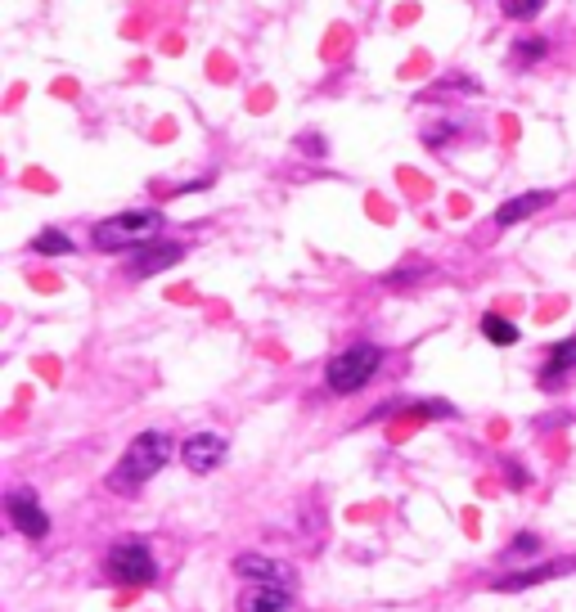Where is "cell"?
I'll return each instance as SVG.
<instances>
[{"label": "cell", "mask_w": 576, "mask_h": 612, "mask_svg": "<svg viewBox=\"0 0 576 612\" xmlns=\"http://www.w3.org/2000/svg\"><path fill=\"white\" fill-rule=\"evenodd\" d=\"M378 365H383V347H374V342H351L347 351H338V356L329 360L324 383H329V392L351 396L378 374Z\"/></svg>", "instance_id": "3"}, {"label": "cell", "mask_w": 576, "mask_h": 612, "mask_svg": "<svg viewBox=\"0 0 576 612\" xmlns=\"http://www.w3.org/2000/svg\"><path fill=\"white\" fill-rule=\"evenodd\" d=\"M500 9H504V18H536L540 9H545V0H500Z\"/></svg>", "instance_id": "17"}, {"label": "cell", "mask_w": 576, "mask_h": 612, "mask_svg": "<svg viewBox=\"0 0 576 612\" xmlns=\"http://www.w3.org/2000/svg\"><path fill=\"white\" fill-rule=\"evenodd\" d=\"M554 203V189H531V194H518V198H509V203H500L495 207V225H518V221H527V216H536L540 207H549Z\"/></svg>", "instance_id": "12"}, {"label": "cell", "mask_w": 576, "mask_h": 612, "mask_svg": "<svg viewBox=\"0 0 576 612\" xmlns=\"http://www.w3.org/2000/svg\"><path fill=\"white\" fill-rule=\"evenodd\" d=\"M5 513H9V527H14L18 536H27V540L50 536V518H45L36 491H27V486H14V491L5 495Z\"/></svg>", "instance_id": "5"}, {"label": "cell", "mask_w": 576, "mask_h": 612, "mask_svg": "<svg viewBox=\"0 0 576 612\" xmlns=\"http://www.w3.org/2000/svg\"><path fill=\"white\" fill-rule=\"evenodd\" d=\"M293 608V594L284 585H270V581H248L239 590V612H288Z\"/></svg>", "instance_id": "9"}, {"label": "cell", "mask_w": 576, "mask_h": 612, "mask_svg": "<svg viewBox=\"0 0 576 612\" xmlns=\"http://www.w3.org/2000/svg\"><path fill=\"white\" fill-rule=\"evenodd\" d=\"M302 149H315V158L324 153V144H320V135H302Z\"/></svg>", "instance_id": "22"}, {"label": "cell", "mask_w": 576, "mask_h": 612, "mask_svg": "<svg viewBox=\"0 0 576 612\" xmlns=\"http://www.w3.org/2000/svg\"><path fill=\"white\" fill-rule=\"evenodd\" d=\"M32 248H36V252H45V257H68V252L77 248V243H72L63 230H41V234L32 239Z\"/></svg>", "instance_id": "15"}, {"label": "cell", "mask_w": 576, "mask_h": 612, "mask_svg": "<svg viewBox=\"0 0 576 612\" xmlns=\"http://www.w3.org/2000/svg\"><path fill=\"white\" fill-rule=\"evenodd\" d=\"M428 266H405V270H392V275H383V284L387 288H405V284H414V279L423 275Z\"/></svg>", "instance_id": "21"}, {"label": "cell", "mask_w": 576, "mask_h": 612, "mask_svg": "<svg viewBox=\"0 0 576 612\" xmlns=\"http://www.w3.org/2000/svg\"><path fill=\"white\" fill-rule=\"evenodd\" d=\"M180 257H185V243H176V239H158V243H149V248H140L131 261H126V275H131V279L162 275V270H167V266H176Z\"/></svg>", "instance_id": "6"}, {"label": "cell", "mask_w": 576, "mask_h": 612, "mask_svg": "<svg viewBox=\"0 0 576 612\" xmlns=\"http://www.w3.org/2000/svg\"><path fill=\"white\" fill-rule=\"evenodd\" d=\"M482 333H486V342H495V347H513V342H518V324L495 315V311L482 315Z\"/></svg>", "instance_id": "13"}, {"label": "cell", "mask_w": 576, "mask_h": 612, "mask_svg": "<svg viewBox=\"0 0 576 612\" xmlns=\"http://www.w3.org/2000/svg\"><path fill=\"white\" fill-rule=\"evenodd\" d=\"M504 477H509V486H513V491H522V486H527L531 482V473H527V468H522V459H504Z\"/></svg>", "instance_id": "20"}, {"label": "cell", "mask_w": 576, "mask_h": 612, "mask_svg": "<svg viewBox=\"0 0 576 612\" xmlns=\"http://www.w3.org/2000/svg\"><path fill=\"white\" fill-rule=\"evenodd\" d=\"M545 54H549V41H545V36H522V41H513V63H522V68L540 63Z\"/></svg>", "instance_id": "14"}, {"label": "cell", "mask_w": 576, "mask_h": 612, "mask_svg": "<svg viewBox=\"0 0 576 612\" xmlns=\"http://www.w3.org/2000/svg\"><path fill=\"white\" fill-rule=\"evenodd\" d=\"M410 410H414V414H423V419H455V414H459L450 401H414Z\"/></svg>", "instance_id": "18"}, {"label": "cell", "mask_w": 576, "mask_h": 612, "mask_svg": "<svg viewBox=\"0 0 576 612\" xmlns=\"http://www.w3.org/2000/svg\"><path fill=\"white\" fill-rule=\"evenodd\" d=\"M572 374H576V338H563L549 347V360H545L536 383H540V392H563Z\"/></svg>", "instance_id": "8"}, {"label": "cell", "mask_w": 576, "mask_h": 612, "mask_svg": "<svg viewBox=\"0 0 576 612\" xmlns=\"http://www.w3.org/2000/svg\"><path fill=\"white\" fill-rule=\"evenodd\" d=\"M104 572H108L113 585L135 590V585L158 581V558H153L149 540H117V545L104 554Z\"/></svg>", "instance_id": "4"}, {"label": "cell", "mask_w": 576, "mask_h": 612, "mask_svg": "<svg viewBox=\"0 0 576 612\" xmlns=\"http://www.w3.org/2000/svg\"><path fill=\"white\" fill-rule=\"evenodd\" d=\"M567 572H576V558H558V563H545V567H527V572H509V576H500V581L491 585V590H509V594H518V590H527V585H540V581H549V576H567Z\"/></svg>", "instance_id": "10"}, {"label": "cell", "mask_w": 576, "mask_h": 612, "mask_svg": "<svg viewBox=\"0 0 576 612\" xmlns=\"http://www.w3.org/2000/svg\"><path fill=\"white\" fill-rule=\"evenodd\" d=\"M162 234V212L158 207H131V212H117L108 221H99L90 230V243L99 252H140L149 243H158Z\"/></svg>", "instance_id": "2"}, {"label": "cell", "mask_w": 576, "mask_h": 612, "mask_svg": "<svg viewBox=\"0 0 576 612\" xmlns=\"http://www.w3.org/2000/svg\"><path fill=\"white\" fill-rule=\"evenodd\" d=\"M558 423H567V414H549V419H536V428H558Z\"/></svg>", "instance_id": "23"}, {"label": "cell", "mask_w": 576, "mask_h": 612, "mask_svg": "<svg viewBox=\"0 0 576 612\" xmlns=\"http://www.w3.org/2000/svg\"><path fill=\"white\" fill-rule=\"evenodd\" d=\"M455 131H459L455 122H432V126H423V144H428V149H446V144L455 140Z\"/></svg>", "instance_id": "16"}, {"label": "cell", "mask_w": 576, "mask_h": 612, "mask_svg": "<svg viewBox=\"0 0 576 612\" xmlns=\"http://www.w3.org/2000/svg\"><path fill=\"white\" fill-rule=\"evenodd\" d=\"M509 554H518V558L540 554V536H536V531H518V536L509 540Z\"/></svg>", "instance_id": "19"}, {"label": "cell", "mask_w": 576, "mask_h": 612, "mask_svg": "<svg viewBox=\"0 0 576 612\" xmlns=\"http://www.w3.org/2000/svg\"><path fill=\"white\" fill-rule=\"evenodd\" d=\"M167 459H171L167 432H140V437H131V446L122 450V459L108 468V477H104L108 491L113 495H140V486L149 482V477H158Z\"/></svg>", "instance_id": "1"}, {"label": "cell", "mask_w": 576, "mask_h": 612, "mask_svg": "<svg viewBox=\"0 0 576 612\" xmlns=\"http://www.w3.org/2000/svg\"><path fill=\"white\" fill-rule=\"evenodd\" d=\"M225 450H230V441H225L221 432H194V437L180 446V459H185L189 473H212L225 459Z\"/></svg>", "instance_id": "7"}, {"label": "cell", "mask_w": 576, "mask_h": 612, "mask_svg": "<svg viewBox=\"0 0 576 612\" xmlns=\"http://www.w3.org/2000/svg\"><path fill=\"white\" fill-rule=\"evenodd\" d=\"M234 572H239L243 581H270V585L293 581V567L275 563V558H266V554H239L234 558Z\"/></svg>", "instance_id": "11"}]
</instances>
